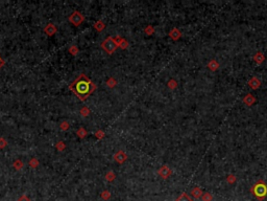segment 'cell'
<instances>
[{
	"mask_svg": "<svg viewBox=\"0 0 267 201\" xmlns=\"http://www.w3.org/2000/svg\"><path fill=\"white\" fill-rule=\"evenodd\" d=\"M84 20H85L84 15H82V13H79V12H74V13L69 17V21L74 25V26H78V25H80L82 22H84Z\"/></svg>",
	"mask_w": 267,
	"mask_h": 201,
	"instance_id": "obj_4",
	"label": "cell"
},
{
	"mask_svg": "<svg viewBox=\"0 0 267 201\" xmlns=\"http://www.w3.org/2000/svg\"><path fill=\"white\" fill-rule=\"evenodd\" d=\"M243 103L246 106H252L256 103V98H255L252 93H247L246 95L243 98Z\"/></svg>",
	"mask_w": 267,
	"mask_h": 201,
	"instance_id": "obj_8",
	"label": "cell"
},
{
	"mask_svg": "<svg viewBox=\"0 0 267 201\" xmlns=\"http://www.w3.org/2000/svg\"><path fill=\"white\" fill-rule=\"evenodd\" d=\"M61 129L64 130V131L68 130V129H69V123H67V122H63L62 124H61Z\"/></svg>",
	"mask_w": 267,
	"mask_h": 201,
	"instance_id": "obj_30",
	"label": "cell"
},
{
	"mask_svg": "<svg viewBox=\"0 0 267 201\" xmlns=\"http://www.w3.org/2000/svg\"><path fill=\"white\" fill-rule=\"evenodd\" d=\"M249 86L252 89H254V90H256V89H258L260 86H261V81L258 79V78L256 77H252V79L249 81Z\"/></svg>",
	"mask_w": 267,
	"mask_h": 201,
	"instance_id": "obj_7",
	"label": "cell"
},
{
	"mask_svg": "<svg viewBox=\"0 0 267 201\" xmlns=\"http://www.w3.org/2000/svg\"><path fill=\"white\" fill-rule=\"evenodd\" d=\"M115 178H116V174L113 171L108 172L107 175H105V179H107L108 181H113L115 180Z\"/></svg>",
	"mask_w": 267,
	"mask_h": 201,
	"instance_id": "obj_17",
	"label": "cell"
},
{
	"mask_svg": "<svg viewBox=\"0 0 267 201\" xmlns=\"http://www.w3.org/2000/svg\"><path fill=\"white\" fill-rule=\"evenodd\" d=\"M118 44L115 41V39L113 37H108V39H105V41L101 43V48L105 51L108 55H113L115 53V50L118 48Z\"/></svg>",
	"mask_w": 267,
	"mask_h": 201,
	"instance_id": "obj_3",
	"label": "cell"
},
{
	"mask_svg": "<svg viewBox=\"0 0 267 201\" xmlns=\"http://www.w3.org/2000/svg\"><path fill=\"white\" fill-rule=\"evenodd\" d=\"M80 114L82 115V116H88V115L90 114V110L88 107H82V109H80Z\"/></svg>",
	"mask_w": 267,
	"mask_h": 201,
	"instance_id": "obj_21",
	"label": "cell"
},
{
	"mask_svg": "<svg viewBox=\"0 0 267 201\" xmlns=\"http://www.w3.org/2000/svg\"><path fill=\"white\" fill-rule=\"evenodd\" d=\"M95 136L97 137V138H99V139L103 138V137H105V132L101 131V130H98L97 132H95Z\"/></svg>",
	"mask_w": 267,
	"mask_h": 201,
	"instance_id": "obj_27",
	"label": "cell"
},
{
	"mask_svg": "<svg viewBox=\"0 0 267 201\" xmlns=\"http://www.w3.org/2000/svg\"><path fill=\"white\" fill-rule=\"evenodd\" d=\"M69 51H70V54H71V55L76 56V55H77V53H78V48H77V46L73 45V46H71V47H70V48H69Z\"/></svg>",
	"mask_w": 267,
	"mask_h": 201,
	"instance_id": "obj_24",
	"label": "cell"
},
{
	"mask_svg": "<svg viewBox=\"0 0 267 201\" xmlns=\"http://www.w3.org/2000/svg\"><path fill=\"white\" fill-rule=\"evenodd\" d=\"M208 68H209L210 70H212V71H215V70H217L219 68V63L217 62L216 60H214V59H212L211 61H209V63H208Z\"/></svg>",
	"mask_w": 267,
	"mask_h": 201,
	"instance_id": "obj_13",
	"label": "cell"
},
{
	"mask_svg": "<svg viewBox=\"0 0 267 201\" xmlns=\"http://www.w3.org/2000/svg\"><path fill=\"white\" fill-rule=\"evenodd\" d=\"M114 159H115L116 162H118V164L121 165V164H123L125 160L127 159V156L123 152V151H118V152L114 155Z\"/></svg>",
	"mask_w": 267,
	"mask_h": 201,
	"instance_id": "obj_6",
	"label": "cell"
},
{
	"mask_svg": "<svg viewBox=\"0 0 267 201\" xmlns=\"http://www.w3.org/2000/svg\"><path fill=\"white\" fill-rule=\"evenodd\" d=\"M116 84H117V82H116V80L114 79V78H110V79L107 81V85H108V87H110V88L115 87Z\"/></svg>",
	"mask_w": 267,
	"mask_h": 201,
	"instance_id": "obj_20",
	"label": "cell"
},
{
	"mask_svg": "<svg viewBox=\"0 0 267 201\" xmlns=\"http://www.w3.org/2000/svg\"><path fill=\"white\" fill-rule=\"evenodd\" d=\"M145 33L147 35H152V34H153V27L152 26H148L147 28H145Z\"/></svg>",
	"mask_w": 267,
	"mask_h": 201,
	"instance_id": "obj_32",
	"label": "cell"
},
{
	"mask_svg": "<svg viewBox=\"0 0 267 201\" xmlns=\"http://www.w3.org/2000/svg\"><path fill=\"white\" fill-rule=\"evenodd\" d=\"M101 198H102L103 200H108L111 198V193L108 192V191H103V192L101 193Z\"/></svg>",
	"mask_w": 267,
	"mask_h": 201,
	"instance_id": "obj_22",
	"label": "cell"
},
{
	"mask_svg": "<svg viewBox=\"0 0 267 201\" xmlns=\"http://www.w3.org/2000/svg\"><path fill=\"white\" fill-rule=\"evenodd\" d=\"M38 165H39V161H38L36 158H32V159L29 161V165H30V167H32V168H37V167H38Z\"/></svg>",
	"mask_w": 267,
	"mask_h": 201,
	"instance_id": "obj_26",
	"label": "cell"
},
{
	"mask_svg": "<svg viewBox=\"0 0 267 201\" xmlns=\"http://www.w3.org/2000/svg\"><path fill=\"white\" fill-rule=\"evenodd\" d=\"M44 32L46 33L48 36H53V35L58 32V28L54 26L53 24H48L46 27L44 28Z\"/></svg>",
	"mask_w": 267,
	"mask_h": 201,
	"instance_id": "obj_10",
	"label": "cell"
},
{
	"mask_svg": "<svg viewBox=\"0 0 267 201\" xmlns=\"http://www.w3.org/2000/svg\"><path fill=\"white\" fill-rule=\"evenodd\" d=\"M226 182L228 183H230V184H233L234 182H236V180H237V178H236V176L235 175H233V174H231V175H229L228 177H226Z\"/></svg>",
	"mask_w": 267,
	"mask_h": 201,
	"instance_id": "obj_18",
	"label": "cell"
},
{
	"mask_svg": "<svg viewBox=\"0 0 267 201\" xmlns=\"http://www.w3.org/2000/svg\"><path fill=\"white\" fill-rule=\"evenodd\" d=\"M6 145H8V143H6L5 139H4V138H0V149H3Z\"/></svg>",
	"mask_w": 267,
	"mask_h": 201,
	"instance_id": "obj_31",
	"label": "cell"
},
{
	"mask_svg": "<svg viewBox=\"0 0 267 201\" xmlns=\"http://www.w3.org/2000/svg\"><path fill=\"white\" fill-rule=\"evenodd\" d=\"M119 46L121 47L122 49H125L126 48L127 46H128V43H127V41L126 40H124V39H122V41L120 42V44H119Z\"/></svg>",
	"mask_w": 267,
	"mask_h": 201,
	"instance_id": "obj_29",
	"label": "cell"
},
{
	"mask_svg": "<svg viewBox=\"0 0 267 201\" xmlns=\"http://www.w3.org/2000/svg\"><path fill=\"white\" fill-rule=\"evenodd\" d=\"M176 201H193V200L187 193H183V194H181V195L179 196Z\"/></svg>",
	"mask_w": 267,
	"mask_h": 201,
	"instance_id": "obj_14",
	"label": "cell"
},
{
	"mask_svg": "<svg viewBox=\"0 0 267 201\" xmlns=\"http://www.w3.org/2000/svg\"><path fill=\"white\" fill-rule=\"evenodd\" d=\"M69 88L71 89L73 93L77 98H79L82 101H85L90 94H92V92L95 90L96 86L85 75H80L75 81H73L70 84Z\"/></svg>",
	"mask_w": 267,
	"mask_h": 201,
	"instance_id": "obj_1",
	"label": "cell"
},
{
	"mask_svg": "<svg viewBox=\"0 0 267 201\" xmlns=\"http://www.w3.org/2000/svg\"><path fill=\"white\" fill-rule=\"evenodd\" d=\"M3 65H4V61H2L1 59H0V68H1Z\"/></svg>",
	"mask_w": 267,
	"mask_h": 201,
	"instance_id": "obj_34",
	"label": "cell"
},
{
	"mask_svg": "<svg viewBox=\"0 0 267 201\" xmlns=\"http://www.w3.org/2000/svg\"><path fill=\"white\" fill-rule=\"evenodd\" d=\"M168 87L170 89H172V90H173V89H175L176 87H178V82L175 81V80H173V79H171L170 80V81L168 82Z\"/></svg>",
	"mask_w": 267,
	"mask_h": 201,
	"instance_id": "obj_19",
	"label": "cell"
},
{
	"mask_svg": "<svg viewBox=\"0 0 267 201\" xmlns=\"http://www.w3.org/2000/svg\"><path fill=\"white\" fill-rule=\"evenodd\" d=\"M202 191L200 188H198V186H195V188L192 189V191H191V195L193 196V197L195 198V199H198V198H200L202 196Z\"/></svg>",
	"mask_w": 267,
	"mask_h": 201,
	"instance_id": "obj_12",
	"label": "cell"
},
{
	"mask_svg": "<svg viewBox=\"0 0 267 201\" xmlns=\"http://www.w3.org/2000/svg\"><path fill=\"white\" fill-rule=\"evenodd\" d=\"M169 36H170V38H171L172 40H174V41H176V40H179V38H181V36H182V33L179 32V28H172L171 30H170V33H169Z\"/></svg>",
	"mask_w": 267,
	"mask_h": 201,
	"instance_id": "obj_9",
	"label": "cell"
},
{
	"mask_svg": "<svg viewBox=\"0 0 267 201\" xmlns=\"http://www.w3.org/2000/svg\"><path fill=\"white\" fill-rule=\"evenodd\" d=\"M17 201H30V199L27 197V196L23 195V196H21V197H19Z\"/></svg>",
	"mask_w": 267,
	"mask_h": 201,
	"instance_id": "obj_33",
	"label": "cell"
},
{
	"mask_svg": "<svg viewBox=\"0 0 267 201\" xmlns=\"http://www.w3.org/2000/svg\"><path fill=\"white\" fill-rule=\"evenodd\" d=\"M77 135H78L80 138H84V137L87 135V131L84 128H79V130L77 131Z\"/></svg>",
	"mask_w": 267,
	"mask_h": 201,
	"instance_id": "obj_23",
	"label": "cell"
},
{
	"mask_svg": "<svg viewBox=\"0 0 267 201\" xmlns=\"http://www.w3.org/2000/svg\"><path fill=\"white\" fill-rule=\"evenodd\" d=\"M158 174H159V176L161 177V178L167 179V178H169V177L171 176L172 171H171V169H170L168 165H162V167L159 169V171H158Z\"/></svg>",
	"mask_w": 267,
	"mask_h": 201,
	"instance_id": "obj_5",
	"label": "cell"
},
{
	"mask_svg": "<svg viewBox=\"0 0 267 201\" xmlns=\"http://www.w3.org/2000/svg\"><path fill=\"white\" fill-rule=\"evenodd\" d=\"M202 201H212L213 200V195L209 192L204 193L202 196Z\"/></svg>",
	"mask_w": 267,
	"mask_h": 201,
	"instance_id": "obj_16",
	"label": "cell"
},
{
	"mask_svg": "<svg viewBox=\"0 0 267 201\" xmlns=\"http://www.w3.org/2000/svg\"><path fill=\"white\" fill-rule=\"evenodd\" d=\"M265 60V56L261 53V51H258V53L255 54L254 56V61L257 63V64H262Z\"/></svg>",
	"mask_w": 267,
	"mask_h": 201,
	"instance_id": "obj_11",
	"label": "cell"
},
{
	"mask_svg": "<svg viewBox=\"0 0 267 201\" xmlns=\"http://www.w3.org/2000/svg\"><path fill=\"white\" fill-rule=\"evenodd\" d=\"M250 193L259 200H262L267 196V184L263 180H259L250 189Z\"/></svg>",
	"mask_w": 267,
	"mask_h": 201,
	"instance_id": "obj_2",
	"label": "cell"
},
{
	"mask_svg": "<svg viewBox=\"0 0 267 201\" xmlns=\"http://www.w3.org/2000/svg\"><path fill=\"white\" fill-rule=\"evenodd\" d=\"M94 27H95L96 30H98V32H101V30L103 29V28L105 27V23L102 22V21H97V22H95V24H94Z\"/></svg>",
	"mask_w": 267,
	"mask_h": 201,
	"instance_id": "obj_15",
	"label": "cell"
},
{
	"mask_svg": "<svg viewBox=\"0 0 267 201\" xmlns=\"http://www.w3.org/2000/svg\"><path fill=\"white\" fill-rule=\"evenodd\" d=\"M14 167L16 168V170H20L23 168V162L21 161V160H16L15 162H14Z\"/></svg>",
	"mask_w": 267,
	"mask_h": 201,
	"instance_id": "obj_25",
	"label": "cell"
},
{
	"mask_svg": "<svg viewBox=\"0 0 267 201\" xmlns=\"http://www.w3.org/2000/svg\"><path fill=\"white\" fill-rule=\"evenodd\" d=\"M55 147H56V148H58V150H60V151H63V150H64V149H65V148H66L65 144H64V143H63V141H58V144H56V146H55Z\"/></svg>",
	"mask_w": 267,
	"mask_h": 201,
	"instance_id": "obj_28",
	"label": "cell"
}]
</instances>
